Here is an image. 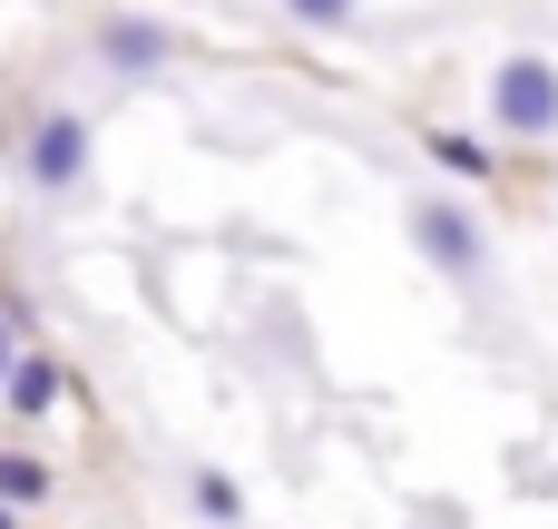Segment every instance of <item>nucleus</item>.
Instances as JSON below:
<instances>
[{
    "label": "nucleus",
    "instance_id": "f257e3e1",
    "mask_svg": "<svg viewBox=\"0 0 558 529\" xmlns=\"http://www.w3.org/2000/svg\"><path fill=\"white\" fill-rule=\"evenodd\" d=\"M490 128H500V137H558V59L510 49V59L490 69Z\"/></svg>",
    "mask_w": 558,
    "mask_h": 529
},
{
    "label": "nucleus",
    "instance_id": "f03ea898",
    "mask_svg": "<svg viewBox=\"0 0 558 529\" xmlns=\"http://www.w3.org/2000/svg\"><path fill=\"white\" fill-rule=\"evenodd\" d=\"M402 226H412V245H422L441 275H461V285H481V275H490V236H481V216H471L461 196H412V206H402Z\"/></svg>",
    "mask_w": 558,
    "mask_h": 529
},
{
    "label": "nucleus",
    "instance_id": "7ed1b4c3",
    "mask_svg": "<svg viewBox=\"0 0 558 529\" xmlns=\"http://www.w3.org/2000/svg\"><path fill=\"white\" fill-rule=\"evenodd\" d=\"M20 177L39 196H78L88 187V118L78 108H39L29 118V147H20Z\"/></svg>",
    "mask_w": 558,
    "mask_h": 529
},
{
    "label": "nucleus",
    "instance_id": "20e7f679",
    "mask_svg": "<svg viewBox=\"0 0 558 529\" xmlns=\"http://www.w3.org/2000/svg\"><path fill=\"white\" fill-rule=\"evenodd\" d=\"M167 49H177L167 20H98V59L128 69V79H137V69H167Z\"/></svg>",
    "mask_w": 558,
    "mask_h": 529
},
{
    "label": "nucleus",
    "instance_id": "39448f33",
    "mask_svg": "<svg viewBox=\"0 0 558 529\" xmlns=\"http://www.w3.org/2000/svg\"><path fill=\"white\" fill-rule=\"evenodd\" d=\"M0 393H10V412H49V402H59V393H69V373H59V363H49V353H20V363H10V383H0Z\"/></svg>",
    "mask_w": 558,
    "mask_h": 529
},
{
    "label": "nucleus",
    "instance_id": "423d86ee",
    "mask_svg": "<svg viewBox=\"0 0 558 529\" xmlns=\"http://www.w3.org/2000/svg\"><path fill=\"white\" fill-rule=\"evenodd\" d=\"M422 147H432V157H441V167H451V177H481V187H490V177H500V147H481V137H471V128H432V137H422Z\"/></svg>",
    "mask_w": 558,
    "mask_h": 529
},
{
    "label": "nucleus",
    "instance_id": "0eeeda50",
    "mask_svg": "<svg viewBox=\"0 0 558 529\" xmlns=\"http://www.w3.org/2000/svg\"><path fill=\"white\" fill-rule=\"evenodd\" d=\"M59 491V471L49 461H29V452H0V510H39Z\"/></svg>",
    "mask_w": 558,
    "mask_h": 529
},
{
    "label": "nucleus",
    "instance_id": "6e6552de",
    "mask_svg": "<svg viewBox=\"0 0 558 529\" xmlns=\"http://www.w3.org/2000/svg\"><path fill=\"white\" fill-rule=\"evenodd\" d=\"M186 501H196V520H216V529L245 520V491H235L226 471H186Z\"/></svg>",
    "mask_w": 558,
    "mask_h": 529
},
{
    "label": "nucleus",
    "instance_id": "1a4fd4ad",
    "mask_svg": "<svg viewBox=\"0 0 558 529\" xmlns=\"http://www.w3.org/2000/svg\"><path fill=\"white\" fill-rule=\"evenodd\" d=\"M353 10H363V0H284L294 29H353Z\"/></svg>",
    "mask_w": 558,
    "mask_h": 529
},
{
    "label": "nucleus",
    "instance_id": "9d476101",
    "mask_svg": "<svg viewBox=\"0 0 558 529\" xmlns=\"http://www.w3.org/2000/svg\"><path fill=\"white\" fill-rule=\"evenodd\" d=\"M10 363H20V324L0 314V383H10Z\"/></svg>",
    "mask_w": 558,
    "mask_h": 529
},
{
    "label": "nucleus",
    "instance_id": "9b49d317",
    "mask_svg": "<svg viewBox=\"0 0 558 529\" xmlns=\"http://www.w3.org/2000/svg\"><path fill=\"white\" fill-rule=\"evenodd\" d=\"M0 529H20V510H0Z\"/></svg>",
    "mask_w": 558,
    "mask_h": 529
}]
</instances>
